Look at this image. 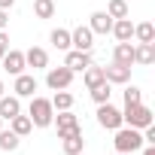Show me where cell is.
<instances>
[{
    "instance_id": "obj_30",
    "label": "cell",
    "mask_w": 155,
    "mask_h": 155,
    "mask_svg": "<svg viewBox=\"0 0 155 155\" xmlns=\"http://www.w3.org/2000/svg\"><path fill=\"white\" fill-rule=\"evenodd\" d=\"M9 28V9H0V31Z\"/></svg>"
},
{
    "instance_id": "obj_9",
    "label": "cell",
    "mask_w": 155,
    "mask_h": 155,
    "mask_svg": "<svg viewBox=\"0 0 155 155\" xmlns=\"http://www.w3.org/2000/svg\"><path fill=\"white\" fill-rule=\"evenodd\" d=\"M104 79H107L110 85H128V82H131V67L110 64V67H104Z\"/></svg>"
},
{
    "instance_id": "obj_19",
    "label": "cell",
    "mask_w": 155,
    "mask_h": 155,
    "mask_svg": "<svg viewBox=\"0 0 155 155\" xmlns=\"http://www.w3.org/2000/svg\"><path fill=\"white\" fill-rule=\"evenodd\" d=\"M82 82H85V88H97L101 82H107V79H104V67L88 64V67L82 70Z\"/></svg>"
},
{
    "instance_id": "obj_12",
    "label": "cell",
    "mask_w": 155,
    "mask_h": 155,
    "mask_svg": "<svg viewBox=\"0 0 155 155\" xmlns=\"http://www.w3.org/2000/svg\"><path fill=\"white\" fill-rule=\"evenodd\" d=\"M37 88H40V85H37V79H34L31 73H18V76H15V85H12L15 97H34Z\"/></svg>"
},
{
    "instance_id": "obj_1",
    "label": "cell",
    "mask_w": 155,
    "mask_h": 155,
    "mask_svg": "<svg viewBox=\"0 0 155 155\" xmlns=\"http://www.w3.org/2000/svg\"><path fill=\"white\" fill-rule=\"evenodd\" d=\"M28 119L34 122V128H49L52 119H55V110H52V101L49 97H31V107H28Z\"/></svg>"
},
{
    "instance_id": "obj_25",
    "label": "cell",
    "mask_w": 155,
    "mask_h": 155,
    "mask_svg": "<svg viewBox=\"0 0 155 155\" xmlns=\"http://www.w3.org/2000/svg\"><path fill=\"white\" fill-rule=\"evenodd\" d=\"M34 15L37 18H52L55 15V0H34Z\"/></svg>"
},
{
    "instance_id": "obj_7",
    "label": "cell",
    "mask_w": 155,
    "mask_h": 155,
    "mask_svg": "<svg viewBox=\"0 0 155 155\" xmlns=\"http://www.w3.org/2000/svg\"><path fill=\"white\" fill-rule=\"evenodd\" d=\"M52 125L58 128V137H64V134H73V131H79L82 125H79V119L73 116V110H64V113H58L55 119H52Z\"/></svg>"
},
{
    "instance_id": "obj_2",
    "label": "cell",
    "mask_w": 155,
    "mask_h": 155,
    "mask_svg": "<svg viewBox=\"0 0 155 155\" xmlns=\"http://www.w3.org/2000/svg\"><path fill=\"white\" fill-rule=\"evenodd\" d=\"M152 110L140 101V104H125V110H122V122L128 125V128H137V131H143L146 125H152Z\"/></svg>"
},
{
    "instance_id": "obj_10",
    "label": "cell",
    "mask_w": 155,
    "mask_h": 155,
    "mask_svg": "<svg viewBox=\"0 0 155 155\" xmlns=\"http://www.w3.org/2000/svg\"><path fill=\"white\" fill-rule=\"evenodd\" d=\"M88 64H91V52H79V49H67L64 67H70L73 73H82V70H85Z\"/></svg>"
},
{
    "instance_id": "obj_21",
    "label": "cell",
    "mask_w": 155,
    "mask_h": 155,
    "mask_svg": "<svg viewBox=\"0 0 155 155\" xmlns=\"http://www.w3.org/2000/svg\"><path fill=\"white\" fill-rule=\"evenodd\" d=\"M49 101H52V110H55V113H64V110H73V94H70L67 88L55 91V97H49Z\"/></svg>"
},
{
    "instance_id": "obj_14",
    "label": "cell",
    "mask_w": 155,
    "mask_h": 155,
    "mask_svg": "<svg viewBox=\"0 0 155 155\" xmlns=\"http://www.w3.org/2000/svg\"><path fill=\"white\" fill-rule=\"evenodd\" d=\"M18 113H21V97H15V94H3L0 97V119L3 122H9Z\"/></svg>"
},
{
    "instance_id": "obj_3",
    "label": "cell",
    "mask_w": 155,
    "mask_h": 155,
    "mask_svg": "<svg viewBox=\"0 0 155 155\" xmlns=\"http://www.w3.org/2000/svg\"><path fill=\"white\" fill-rule=\"evenodd\" d=\"M113 146H116V152H125V155H131V152H137V149H143L146 143H143V134L137 131V128H116V140H113Z\"/></svg>"
},
{
    "instance_id": "obj_16",
    "label": "cell",
    "mask_w": 155,
    "mask_h": 155,
    "mask_svg": "<svg viewBox=\"0 0 155 155\" xmlns=\"http://www.w3.org/2000/svg\"><path fill=\"white\" fill-rule=\"evenodd\" d=\"M110 34H113L119 43H131V40H134V21H131V18H116Z\"/></svg>"
},
{
    "instance_id": "obj_13",
    "label": "cell",
    "mask_w": 155,
    "mask_h": 155,
    "mask_svg": "<svg viewBox=\"0 0 155 155\" xmlns=\"http://www.w3.org/2000/svg\"><path fill=\"white\" fill-rule=\"evenodd\" d=\"M25 64L34 67V70H46V67H49V52L40 49V46H31V49L25 52Z\"/></svg>"
},
{
    "instance_id": "obj_23",
    "label": "cell",
    "mask_w": 155,
    "mask_h": 155,
    "mask_svg": "<svg viewBox=\"0 0 155 155\" xmlns=\"http://www.w3.org/2000/svg\"><path fill=\"white\" fill-rule=\"evenodd\" d=\"M49 40H52V46L61 49V52L70 49V31H67V28H55V31L49 34Z\"/></svg>"
},
{
    "instance_id": "obj_20",
    "label": "cell",
    "mask_w": 155,
    "mask_h": 155,
    "mask_svg": "<svg viewBox=\"0 0 155 155\" xmlns=\"http://www.w3.org/2000/svg\"><path fill=\"white\" fill-rule=\"evenodd\" d=\"M9 131H12V134H18V137H28V134L34 131V122H31L28 116H21V113H18V116H12V119H9Z\"/></svg>"
},
{
    "instance_id": "obj_36",
    "label": "cell",
    "mask_w": 155,
    "mask_h": 155,
    "mask_svg": "<svg viewBox=\"0 0 155 155\" xmlns=\"http://www.w3.org/2000/svg\"><path fill=\"white\" fill-rule=\"evenodd\" d=\"M79 155H82V152H79Z\"/></svg>"
},
{
    "instance_id": "obj_27",
    "label": "cell",
    "mask_w": 155,
    "mask_h": 155,
    "mask_svg": "<svg viewBox=\"0 0 155 155\" xmlns=\"http://www.w3.org/2000/svg\"><path fill=\"white\" fill-rule=\"evenodd\" d=\"M88 91H91V101L94 104H110V94H113L110 91V82H101L97 88H88Z\"/></svg>"
},
{
    "instance_id": "obj_22",
    "label": "cell",
    "mask_w": 155,
    "mask_h": 155,
    "mask_svg": "<svg viewBox=\"0 0 155 155\" xmlns=\"http://www.w3.org/2000/svg\"><path fill=\"white\" fill-rule=\"evenodd\" d=\"M134 40H137V43H155V28H152V21L134 25Z\"/></svg>"
},
{
    "instance_id": "obj_32",
    "label": "cell",
    "mask_w": 155,
    "mask_h": 155,
    "mask_svg": "<svg viewBox=\"0 0 155 155\" xmlns=\"http://www.w3.org/2000/svg\"><path fill=\"white\" fill-rule=\"evenodd\" d=\"M143 155H155V143H149V146L143 149Z\"/></svg>"
},
{
    "instance_id": "obj_6",
    "label": "cell",
    "mask_w": 155,
    "mask_h": 155,
    "mask_svg": "<svg viewBox=\"0 0 155 155\" xmlns=\"http://www.w3.org/2000/svg\"><path fill=\"white\" fill-rule=\"evenodd\" d=\"M94 46V34L88 25H79L76 31H70V49H79V52H91Z\"/></svg>"
},
{
    "instance_id": "obj_18",
    "label": "cell",
    "mask_w": 155,
    "mask_h": 155,
    "mask_svg": "<svg viewBox=\"0 0 155 155\" xmlns=\"http://www.w3.org/2000/svg\"><path fill=\"white\" fill-rule=\"evenodd\" d=\"M152 61H155V43H137L134 46V64L149 67Z\"/></svg>"
},
{
    "instance_id": "obj_33",
    "label": "cell",
    "mask_w": 155,
    "mask_h": 155,
    "mask_svg": "<svg viewBox=\"0 0 155 155\" xmlns=\"http://www.w3.org/2000/svg\"><path fill=\"white\" fill-rule=\"evenodd\" d=\"M3 91H6V85H3V79H0V97H3Z\"/></svg>"
},
{
    "instance_id": "obj_24",
    "label": "cell",
    "mask_w": 155,
    "mask_h": 155,
    "mask_svg": "<svg viewBox=\"0 0 155 155\" xmlns=\"http://www.w3.org/2000/svg\"><path fill=\"white\" fill-rule=\"evenodd\" d=\"M18 143H21V137H18V134H12V131H3V128H0V149H3V152L18 149Z\"/></svg>"
},
{
    "instance_id": "obj_34",
    "label": "cell",
    "mask_w": 155,
    "mask_h": 155,
    "mask_svg": "<svg viewBox=\"0 0 155 155\" xmlns=\"http://www.w3.org/2000/svg\"><path fill=\"white\" fill-rule=\"evenodd\" d=\"M0 128H3V119H0Z\"/></svg>"
},
{
    "instance_id": "obj_4",
    "label": "cell",
    "mask_w": 155,
    "mask_h": 155,
    "mask_svg": "<svg viewBox=\"0 0 155 155\" xmlns=\"http://www.w3.org/2000/svg\"><path fill=\"white\" fill-rule=\"evenodd\" d=\"M46 70H49V73H46V85H49L52 91H61V88H70V85H73V76H76V73H73L70 67L61 64V67H46Z\"/></svg>"
},
{
    "instance_id": "obj_11",
    "label": "cell",
    "mask_w": 155,
    "mask_h": 155,
    "mask_svg": "<svg viewBox=\"0 0 155 155\" xmlns=\"http://www.w3.org/2000/svg\"><path fill=\"white\" fill-rule=\"evenodd\" d=\"M58 140H61V149H64V155H79V152L85 149L82 128H79V131H73V134H64V137H58Z\"/></svg>"
},
{
    "instance_id": "obj_35",
    "label": "cell",
    "mask_w": 155,
    "mask_h": 155,
    "mask_svg": "<svg viewBox=\"0 0 155 155\" xmlns=\"http://www.w3.org/2000/svg\"><path fill=\"white\" fill-rule=\"evenodd\" d=\"M116 155H125V152H116Z\"/></svg>"
},
{
    "instance_id": "obj_15",
    "label": "cell",
    "mask_w": 155,
    "mask_h": 155,
    "mask_svg": "<svg viewBox=\"0 0 155 155\" xmlns=\"http://www.w3.org/2000/svg\"><path fill=\"white\" fill-rule=\"evenodd\" d=\"M113 21H116V18H110L104 9L88 15V28H91V34H110V31H113Z\"/></svg>"
},
{
    "instance_id": "obj_31",
    "label": "cell",
    "mask_w": 155,
    "mask_h": 155,
    "mask_svg": "<svg viewBox=\"0 0 155 155\" xmlns=\"http://www.w3.org/2000/svg\"><path fill=\"white\" fill-rule=\"evenodd\" d=\"M15 6V0H0V9H12Z\"/></svg>"
},
{
    "instance_id": "obj_5",
    "label": "cell",
    "mask_w": 155,
    "mask_h": 155,
    "mask_svg": "<svg viewBox=\"0 0 155 155\" xmlns=\"http://www.w3.org/2000/svg\"><path fill=\"white\" fill-rule=\"evenodd\" d=\"M97 125L107 128V131L122 128V125H125V122H122V110H116L113 104H97Z\"/></svg>"
},
{
    "instance_id": "obj_17",
    "label": "cell",
    "mask_w": 155,
    "mask_h": 155,
    "mask_svg": "<svg viewBox=\"0 0 155 155\" xmlns=\"http://www.w3.org/2000/svg\"><path fill=\"white\" fill-rule=\"evenodd\" d=\"M113 64L134 67V46H131V43H116V49H113Z\"/></svg>"
},
{
    "instance_id": "obj_26",
    "label": "cell",
    "mask_w": 155,
    "mask_h": 155,
    "mask_svg": "<svg viewBox=\"0 0 155 155\" xmlns=\"http://www.w3.org/2000/svg\"><path fill=\"white\" fill-rule=\"evenodd\" d=\"M107 15L110 18H128V3L125 0H110L107 3Z\"/></svg>"
},
{
    "instance_id": "obj_8",
    "label": "cell",
    "mask_w": 155,
    "mask_h": 155,
    "mask_svg": "<svg viewBox=\"0 0 155 155\" xmlns=\"http://www.w3.org/2000/svg\"><path fill=\"white\" fill-rule=\"evenodd\" d=\"M0 64H3V70L9 73V76H18V73H25V52H18V49H9L3 58H0Z\"/></svg>"
},
{
    "instance_id": "obj_28",
    "label": "cell",
    "mask_w": 155,
    "mask_h": 155,
    "mask_svg": "<svg viewBox=\"0 0 155 155\" xmlns=\"http://www.w3.org/2000/svg\"><path fill=\"white\" fill-rule=\"evenodd\" d=\"M140 101H143V91L137 85H128L125 88V104H140Z\"/></svg>"
},
{
    "instance_id": "obj_29",
    "label": "cell",
    "mask_w": 155,
    "mask_h": 155,
    "mask_svg": "<svg viewBox=\"0 0 155 155\" xmlns=\"http://www.w3.org/2000/svg\"><path fill=\"white\" fill-rule=\"evenodd\" d=\"M6 52H9V34H6V31H0V58H3Z\"/></svg>"
}]
</instances>
